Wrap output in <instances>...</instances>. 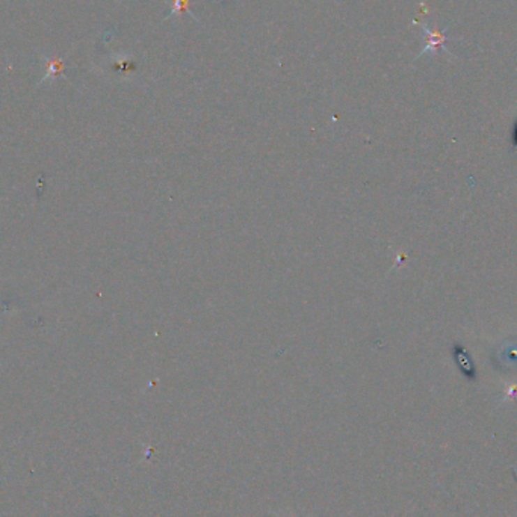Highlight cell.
Segmentation results:
<instances>
[{"label":"cell","mask_w":517,"mask_h":517,"mask_svg":"<svg viewBox=\"0 0 517 517\" xmlns=\"http://www.w3.org/2000/svg\"><path fill=\"white\" fill-rule=\"evenodd\" d=\"M424 27H425V31H426V35H428V43H426V47L422 50L421 54H424V53H426V52H433V50H435V49H437V45H442L443 41H444V36H443V35H440V33H437V32L430 31L428 27H426V26H424Z\"/></svg>","instance_id":"cell-1"},{"label":"cell","mask_w":517,"mask_h":517,"mask_svg":"<svg viewBox=\"0 0 517 517\" xmlns=\"http://www.w3.org/2000/svg\"><path fill=\"white\" fill-rule=\"evenodd\" d=\"M170 15L179 17L185 13H189V0H170Z\"/></svg>","instance_id":"cell-2"}]
</instances>
